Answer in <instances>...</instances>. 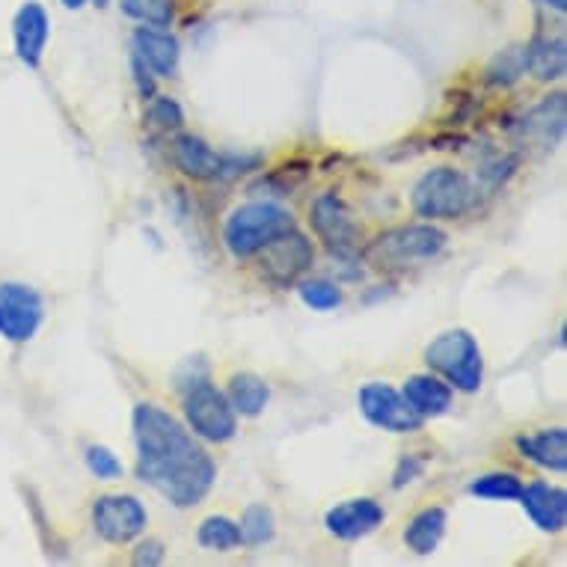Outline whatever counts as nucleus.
<instances>
[{"mask_svg":"<svg viewBox=\"0 0 567 567\" xmlns=\"http://www.w3.org/2000/svg\"><path fill=\"white\" fill-rule=\"evenodd\" d=\"M309 220H312V229H316L318 241H324V247L339 259H351L360 252V244H363V229L353 220L351 208L344 205V199L339 194H321L312 203V212H309Z\"/></svg>","mask_w":567,"mask_h":567,"instance_id":"8","label":"nucleus"},{"mask_svg":"<svg viewBox=\"0 0 567 567\" xmlns=\"http://www.w3.org/2000/svg\"><path fill=\"white\" fill-rule=\"evenodd\" d=\"M107 3H111V0H95V7H107Z\"/></svg>","mask_w":567,"mask_h":567,"instance_id":"37","label":"nucleus"},{"mask_svg":"<svg viewBox=\"0 0 567 567\" xmlns=\"http://www.w3.org/2000/svg\"><path fill=\"white\" fill-rule=\"evenodd\" d=\"M164 556H167L164 544H161L158 538H146V540H140L137 547H134V553H131V561H134L137 567H155L164 561Z\"/></svg>","mask_w":567,"mask_h":567,"instance_id":"32","label":"nucleus"},{"mask_svg":"<svg viewBox=\"0 0 567 567\" xmlns=\"http://www.w3.org/2000/svg\"><path fill=\"white\" fill-rule=\"evenodd\" d=\"M307 176H309L307 161H289V164H282V167L270 169L259 185L265 187V190H270L274 196H291V190H295L298 185H303Z\"/></svg>","mask_w":567,"mask_h":567,"instance_id":"28","label":"nucleus"},{"mask_svg":"<svg viewBox=\"0 0 567 567\" xmlns=\"http://www.w3.org/2000/svg\"><path fill=\"white\" fill-rule=\"evenodd\" d=\"M360 410L374 429L392 431V434H413L425 425V419L410 408L408 399L390 383H365L360 390Z\"/></svg>","mask_w":567,"mask_h":567,"instance_id":"11","label":"nucleus"},{"mask_svg":"<svg viewBox=\"0 0 567 567\" xmlns=\"http://www.w3.org/2000/svg\"><path fill=\"white\" fill-rule=\"evenodd\" d=\"M48 37H51V19L42 3L28 0L12 21V39H16V54L28 69H39L45 56Z\"/></svg>","mask_w":567,"mask_h":567,"instance_id":"12","label":"nucleus"},{"mask_svg":"<svg viewBox=\"0 0 567 567\" xmlns=\"http://www.w3.org/2000/svg\"><path fill=\"white\" fill-rule=\"evenodd\" d=\"M86 466H90V473H93L95 478H102V482H116L122 475L120 457L113 455L107 446H99V443L86 446Z\"/></svg>","mask_w":567,"mask_h":567,"instance_id":"31","label":"nucleus"},{"mask_svg":"<svg viewBox=\"0 0 567 567\" xmlns=\"http://www.w3.org/2000/svg\"><path fill=\"white\" fill-rule=\"evenodd\" d=\"M526 72L544 84L565 75V37H561V30L538 33L526 45Z\"/></svg>","mask_w":567,"mask_h":567,"instance_id":"18","label":"nucleus"},{"mask_svg":"<svg viewBox=\"0 0 567 567\" xmlns=\"http://www.w3.org/2000/svg\"><path fill=\"white\" fill-rule=\"evenodd\" d=\"M173 161L176 167L194 182H217L224 176V155H217L203 137L178 134L173 140Z\"/></svg>","mask_w":567,"mask_h":567,"instance_id":"14","label":"nucleus"},{"mask_svg":"<svg viewBox=\"0 0 567 567\" xmlns=\"http://www.w3.org/2000/svg\"><path fill=\"white\" fill-rule=\"evenodd\" d=\"M520 503L540 532H561L567 526V493L561 487L532 482L529 487H523Z\"/></svg>","mask_w":567,"mask_h":567,"instance_id":"15","label":"nucleus"},{"mask_svg":"<svg viewBox=\"0 0 567 567\" xmlns=\"http://www.w3.org/2000/svg\"><path fill=\"white\" fill-rule=\"evenodd\" d=\"M131 422L140 478L176 508L203 503L215 487L217 466L185 425L158 404H137Z\"/></svg>","mask_w":567,"mask_h":567,"instance_id":"1","label":"nucleus"},{"mask_svg":"<svg viewBox=\"0 0 567 567\" xmlns=\"http://www.w3.org/2000/svg\"><path fill=\"white\" fill-rule=\"evenodd\" d=\"M86 0H63V7H69V10H81Z\"/></svg>","mask_w":567,"mask_h":567,"instance_id":"36","label":"nucleus"},{"mask_svg":"<svg viewBox=\"0 0 567 567\" xmlns=\"http://www.w3.org/2000/svg\"><path fill=\"white\" fill-rule=\"evenodd\" d=\"M408 404L416 410L422 419H434L449 413L452 408V390L449 383H443L434 374H413L408 383H404V392H401Z\"/></svg>","mask_w":567,"mask_h":567,"instance_id":"20","label":"nucleus"},{"mask_svg":"<svg viewBox=\"0 0 567 567\" xmlns=\"http://www.w3.org/2000/svg\"><path fill=\"white\" fill-rule=\"evenodd\" d=\"M526 75V45H512L493 56L484 69V84L491 90H508Z\"/></svg>","mask_w":567,"mask_h":567,"instance_id":"23","label":"nucleus"},{"mask_svg":"<svg viewBox=\"0 0 567 567\" xmlns=\"http://www.w3.org/2000/svg\"><path fill=\"white\" fill-rule=\"evenodd\" d=\"M146 508L137 496H125V493H111V496H99L93 503V526L107 544H128L146 532Z\"/></svg>","mask_w":567,"mask_h":567,"instance_id":"10","label":"nucleus"},{"mask_svg":"<svg viewBox=\"0 0 567 567\" xmlns=\"http://www.w3.org/2000/svg\"><path fill=\"white\" fill-rule=\"evenodd\" d=\"M122 12L140 24H150V28H169L173 0H122Z\"/></svg>","mask_w":567,"mask_h":567,"instance_id":"27","label":"nucleus"},{"mask_svg":"<svg viewBox=\"0 0 567 567\" xmlns=\"http://www.w3.org/2000/svg\"><path fill=\"white\" fill-rule=\"evenodd\" d=\"M383 508L374 499H348V503L330 508L324 517L327 532L339 540H360L372 535L383 523Z\"/></svg>","mask_w":567,"mask_h":567,"instance_id":"13","label":"nucleus"},{"mask_svg":"<svg viewBox=\"0 0 567 567\" xmlns=\"http://www.w3.org/2000/svg\"><path fill=\"white\" fill-rule=\"evenodd\" d=\"M146 125L158 131H178L185 125V111L169 95H152L150 107H146Z\"/></svg>","mask_w":567,"mask_h":567,"instance_id":"29","label":"nucleus"},{"mask_svg":"<svg viewBox=\"0 0 567 567\" xmlns=\"http://www.w3.org/2000/svg\"><path fill=\"white\" fill-rule=\"evenodd\" d=\"M298 291L300 300L309 309H318V312H327V309H336L342 303V291L330 279H307V282H300Z\"/></svg>","mask_w":567,"mask_h":567,"instance_id":"30","label":"nucleus"},{"mask_svg":"<svg viewBox=\"0 0 567 567\" xmlns=\"http://www.w3.org/2000/svg\"><path fill=\"white\" fill-rule=\"evenodd\" d=\"M544 7H549V10H556V12H565L567 10V0H540Z\"/></svg>","mask_w":567,"mask_h":567,"instance_id":"35","label":"nucleus"},{"mask_svg":"<svg viewBox=\"0 0 567 567\" xmlns=\"http://www.w3.org/2000/svg\"><path fill=\"white\" fill-rule=\"evenodd\" d=\"M295 229V217L274 203H247L238 205L226 217L224 244L235 259H252L261 247H268L274 238Z\"/></svg>","mask_w":567,"mask_h":567,"instance_id":"3","label":"nucleus"},{"mask_svg":"<svg viewBox=\"0 0 567 567\" xmlns=\"http://www.w3.org/2000/svg\"><path fill=\"white\" fill-rule=\"evenodd\" d=\"M131 72H134V86H137V93L143 102H150L152 95H155V78L146 65L140 63L137 56L131 54Z\"/></svg>","mask_w":567,"mask_h":567,"instance_id":"34","label":"nucleus"},{"mask_svg":"<svg viewBox=\"0 0 567 567\" xmlns=\"http://www.w3.org/2000/svg\"><path fill=\"white\" fill-rule=\"evenodd\" d=\"M425 363L446 378L455 390L478 392L484 378L482 348L466 330H449L425 348Z\"/></svg>","mask_w":567,"mask_h":567,"instance_id":"5","label":"nucleus"},{"mask_svg":"<svg viewBox=\"0 0 567 567\" xmlns=\"http://www.w3.org/2000/svg\"><path fill=\"white\" fill-rule=\"evenodd\" d=\"M475 203L478 190L461 169H431L413 187V212L425 220H455L473 212Z\"/></svg>","mask_w":567,"mask_h":567,"instance_id":"4","label":"nucleus"},{"mask_svg":"<svg viewBox=\"0 0 567 567\" xmlns=\"http://www.w3.org/2000/svg\"><path fill=\"white\" fill-rule=\"evenodd\" d=\"M45 307L37 289L21 282H0V336L7 342H30L42 324Z\"/></svg>","mask_w":567,"mask_h":567,"instance_id":"9","label":"nucleus"},{"mask_svg":"<svg viewBox=\"0 0 567 567\" xmlns=\"http://www.w3.org/2000/svg\"><path fill=\"white\" fill-rule=\"evenodd\" d=\"M229 404H233L235 413H241V416H259L261 410L268 408L270 390L265 378L252 372H238L229 378Z\"/></svg>","mask_w":567,"mask_h":567,"instance_id":"22","label":"nucleus"},{"mask_svg":"<svg viewBox=\"0 0 567 567\" xmlns=\"http://www.w3.org/2000/svg\"><path fill=\"white\" fill-rule=\"evenodd\" d=\"M196 540H199V547L212 549V553H229L241 544V529H238V523L229 520V517H205L199 523V532H196Z\"/></svg>","mask_w":567,"mask_h":567,"instance_id":"24","label":"nucleus"},{"mask_svg":"<svg viewBox=\"0 0 567 567\" xmlns=\"http://www.w3.org/2000/svg\"><path fill=\"white\" fill-rule=\"evenodd\" d=\"M470 493L478 499H496V503H517L523 493V482L514 473H491L478 475L470 484Z\"/></svg>","mask_w":567,"mask_h":567,"instance_id":"25","label":"nucleus"},{"mask_svg":"<svg viewBox=\"0 0 567 567\" xmlns=\"http://www.w3.org/2000/svg\"><path fill=\"white\" fill-rule=\"evenodd\" d=\"M238 529H241L244 544L261 547V544H268V540L277 535V517H274V512H270L268 505H250V508L244 512Z\"/></svg>","mask_w":567,"mask_h":567,"instance_id":"26","label":"nucleus"},{"mask_svg":"<svg viewBox=\"0 0 567 567\" xmlns=\"http://www.w3.org/2000/svg\"><path fill=\"white\" fill-rule=\"evenodd\" d=\"M134 56L140 63L150 69L152 75L158 78H176L178 72V42L164 30H152V28H140L134 30Z\"/></svg>","mask_w":567,"mask_h":567,"instance_id":"16","label":"nucleus"},{"mask_svg":"<svg viewBox=\"0 0 567 567\" xmlns=\"http://www.w3.org/2000/svg\"><path fill=\"white\" fill-rule=\"evenodd\" d=\"M182 401H185L187 425L194 429L196 437L208 440V443H226L235 437L238 431V419L224 392L212 386V381L194 383L182 390Z\"/></svg>","mask_w":567,"mask_h":567,"instance_id":"6","label":"nucleus"},{"mask_svg":"<svg viewBox=\"0 0 567 567\" xmlns=\"http://www.w3.org/2000/svg\"><path fill=\"white\" fill-rule=\"evenodd\" d=\"M523 137L538 143L544 150H553L561 134H565V95H547L538 107H532L520 122Z\"/></svg>","mask_w":567,"mask_h":567,"instance_id":"17","label":"nucleus"},{"mask_svg":"<svg viewBox=\"0 0 567 567\" xmlns=\"http://www.w3.org/2000/svg\"><path fill=\"white\" fill-rule=\"evenodd\" d=\"M252 259H256V274L265 282L277 286V289H289L312 268L316 250H312V241H309L307 235L291 229V233L274 238L268 247H261Z\"/></svg>","mask_w":567,"mask_h":567,"instance_id":"7","label":"nucleus"},{"mask_svg":"<svg viewBox=\"0 0 567 567\" xmlns=\"http://www.w3.org/2000/svg\"><path fill=\"white\" fill-rule=\"evenodd\" d=\"M446 523L449 514L446 508H425V512H419L410 526L404 529V544L408 549H413L416 556H431L434 549L440 547V540L446 535Z\"/></svg>","mask_w":567,"mask_h":567,"instance_id":"21","label":"nucleus"},{"mask_svg":"<svg viewBox=\"0 0 567 567\" xmlns=\"http://www.w3.org/2000/svg\"><path fill=\"white\" fill-rule=\"evenodd\" d=\"M449 235L431 224L395 226L390 233H381L374 241L365 244L363 259L374 270H408L416 268L419 261L437 259L446 250Z\"/></svg>","mask_w":567,"mask_h":567,"instance_id":"2","label":"nucleus"},{"mask_svg":"<svg viewBox=\"0 0 567 567\" xmlns=\"http://www.w3.org/2000/svg\"><path fill=\"white\" fill-rule=\"evenodd\" d=\"M425 464H429V461H425V457H419V455L401 457L399 470H395V475H392V487H395V491H401L404 484L416 482L419 475L425 473Z\"/></svg>","mask_w":567,"mask_h":567,"instance_id":"33","label":"nucleus"},{"mask_svg":"<svg viewBox=\"0 0 567 567\" xmlns=\"http://www.w3.org/2000/svg\"><path fill=\"white\" fill-rule=\"evenodd\" d=\"M514 446L520 449L523 457H529L532 464L553 470V473H565L567 470V431L565 429H547L540 434H523L514 440Z\"/></svg>","mask_w":567,"mask_h":567,"instance_id":"19","label":"nucleus"}]
</instances>
